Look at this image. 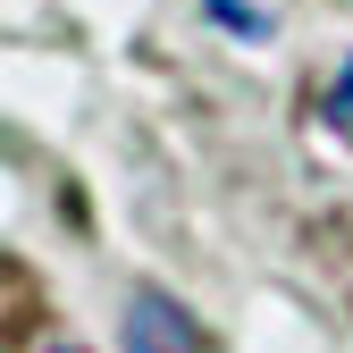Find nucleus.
I'll return each mask as SVG.
<instances>
[{
  "label": "nucleus",
  "instance_id": "2",
  "mask_svg": "<svg viewBox=\"0 0 353 353\" xmlns=\"http://www.w3.org/2000/svg\"><path fill=\"white\" fill-rule=\"evenodd\" d=\"M320 118H328V126H336V135L353 143V59L336 68V84H328V93H320Z\"/></svg>",
  "mask_w": 353,
  "mask_h": 353
},
{
  "label": "nucleus",
  "instance_id": "1",
  "mask_svg": "<svg viewBox=\"0 0 353 353\" xmlns=\"http://www.w3.org/2000/svg\"><path fill=\"white\" fill-rule=\"evenodd\" d=\"M126 353H202V345H194V320L176 312L160 286H143L126 303Z\"/></svg>",
  "mask_w": 353,
  "mask_h": 353
},
{
  "label": "nucleus",
  "instance_id": "3",
  "mask_svg": "<svg viewBox=\"0 0 353 353\" xmlns=\"http://www.w3.org/2000/svg\"><path fill=\"white\" fill-rule=\"evenodd\" d=\"M210 17L228 26V34H252V42L270 34V17H261V0H210Z\"/></svg>",
  "mask_w": 353,
  "mask_h": 353
},
{
  "label": "nucleus",
  "instance_id": "4",
  "mask_svg": "<svg viewBox=\"0 0 353 353\" xmlns=\"http://www.w3.org/2000/svg\"><path fill=\"white\" fill-rule=\"evenodd\" d=\"M42 353H84V345H68V336H59V345H42Z\"/></svg>",
  "mask_w": 353,
  "mask_h": 353
}]
</instances>
